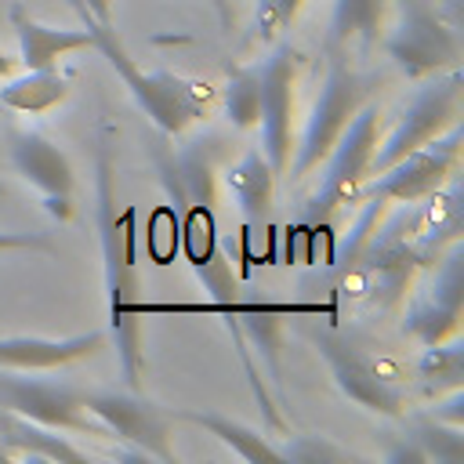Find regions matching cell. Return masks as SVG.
Returning <instances> with one entry per match:
<instances>
[{"mask_svg":"<svg viewBox=\"0 0 464 464\" xmlns=\"http://www.w3.org/2000/svg\"><path fill=\"white\" fill-rule=\"evenodd\" d=\"M65 98H69V80L58 76L54 69H25V76H7V83L0 87V105L25 116H44Z\"/></svg>","mask_w":464,"mask_h":464,"instance_id":"cell-20","label":"cell"},{"mask_svg":"<svg viewBox=\"0 0 464 464\" xmlns=\"http://www.w3.org/2000/svg\"><path fill=\"white\" fill-rule=\"evenodd\" d=\"M225 185L236 196L243 218H246V232L250 236H265L268 228V214H272V192H276V170L265 160L261 149H246L228 170H225Z\"/></svg>","mask_w":464,"mask_h":464,"instance_id":"cell-18","label":"cell"},{"mask_svg":"<svg viewBox=\"0 0 464 464\" xmlns=\"http://www.w3.org/2000/svg\"><path fill=\"white\" fill-rule=\"evenodd\" d=\"M460 406H464V392H460V388H453V392H450V399H446L442 406H435V410H431V417H439V420H446V424H460V428H464V410H460Z\"/></svg>","mask_w":464,"mask_h":464,"instance_id":"cell-30","label":"cell"},{"mask_svg":"<svg viewBox=\"0 0 464 464\" xmlns=\"http://www.w3.org/2000/svg\"><path fill=\"white\" fill-rule=\"evenodd\" d=\"M460 123L450 127L446 134H439L435 141L406 152L402 160H395L392 167H384L381 174H370L359 188H355V203L359 199H384V203H417L424 196H431L435 188L446 185L450 174H457L460 167Z\"/></svg>","mask_w":464,"mask_h":464,"instance_id":"cell-8","label":"cell"},{"mask_svg":"<svg viewBox=\"0 0 464 464\" xmlns=\"http://www.w3.org/2000/svg\"><path fill=\"white\" fill-rule=\"evenodd\" d=\"M0 446L7 460H58V464H91V457L72 446L58 428L36 424L14 410L0 406Z\"/></svg>","mask_w":464,"mask_h":464,"instance_id":"cell-16","label":"cell"},{"mask_svg":"<svg viewBox=\"0 0 464 464\" xmlns=\"http://www.w3.org/2000/svg\"><path fill=\"white\" fill-rule=\"evenodd\" d=\"M261 76V152L276 174H286L294 156V87H297V51L279 44L265 62H257Z\"/></svg>","mask_w":464,"mask_h":464,"instance_id":"cell-11","label":"cell"},{"mask_svg":"<svg viewBox=\"0 0 464 464\" xmlns=\"http://www.w3.org/2000/svg\"><path fill=\"white\" fill-rule=\"evenodd\" d=\"M460 109H464V76H460V65H453L446 72H435V80L424 83L413 94V102L406 105V112L399 116V123L392 127V134L384 141H377L381 149H373V156H370V174H381L384 167H392L406 152H413V149L435 141L439 134H446L450 127H457L460 123Z\"/></svg>","mask_w":464,"mask_h":464,"instance_id":"cell-5","label":"cell"},{"mask_svg":"<svg viewBox=\"0 0 464 464\" xmlns=\"http://www.w3.org/2000/svg\"><path fill=\"white\" fill-rule=\"evenodd\" d=\"M283 460H297V464H337V460H352L348 450L319 439V435H294L286 446H279Z\"/></svg>","mask_w":464,"mask_h":464,"instance_id":"cell-27","label":"cell"},{"mask_svg":"<svg viewBox=\"0 0 464 464\" xmlns=\"http://www.w3.org/2000/svg\"><path fill=\"white\" fill-rule=\"evenodd\" d=\"M76 14L83 18L87 33H91V44L94 51L112 65V72L123 80V87L130 91V98L138 102V109L163 130V134H185L188 123H196L203 112H207V102H210V87L207 83H196V80H185L170 69H152L145 72L123 47V40L116 36L112 22H98L91 18V11L83 7V0H72Z\"/></svg>","mask_w":464,"mask_h":464,"instance_id":"cell-2","label":"cell"},{"mask_svg":"<svg viewBox=\"0 0 464 464\" xmlns=\"http://www.w3.org/2000/svg\"><path fill=\"white\" fill-rule=\"evenodd\" d=\"M149 257L156 265H170L178 254V207H156L149 218V236H145Z\"/></svg>","mask_w":464,"mask_h":464,"instance_id":"cell-26","label":"cell"},{"mask_svg":"<svg viewBox=\"0 0 464 464\" xmlns=\"http://www.w3.org/2000/svg\"><path fill=\"white\" fill-rule=\"evenodd\" d=\"M377 123H381V109L377 105H359V112L348 120V127L341 130V138L326 152L323 181H319L315 196L304 207V218H308L312 228H323L344 203H355V188L366 181L370 156L377 149Z\"/></svg>","mask_w":464,"mask_h":464,"instance_id":"cell-6","label":"cell"},{"mask_svg":"<svg viewBox=\"0 0 464 464\" xmlns=\"http://www.w3.org/2000/svg\"><path fill=\"white\" fill-rule=\"evenodd\" d=\"M11 29L18 36V58H22L25 69H54L58 58H65L72 51L94 47L87 29H54V25H44V22L29 18V11L22 4H11Z\"/></svg>","mask_w":464,"mask_h":464,"instance_id":"cell-17","label":"cell"},{"mask_svg":"<svg viewBox=\"0 0 464 464\" xmlns=\"http://www.w3.org/2000/svg\"><path fill=\"white\" fill-rule=\"evenodd\" d=\"M460 308H464V246L453 243L442 250L428 286L410 301L402 330L420 344H442L460 334Z\"/></svg>","mask_w":464,"mask_h":464,"instance_id":"cell-13","label":"cell"},{"mask_svg":"<svg viewBox=\"0 0 464 464\" xmlns=\"http://www.w3.org/2000/svg\"><path fill=\"white\" fill-rule=\"evenodd\" d=\"M417 377L428 392H453L464 381V344L457 337L442 341V344H424L420 359H417Z\"/></svg>","mask_w":464,"mask_h":464,"instance_id":"cell-22","label":"cell"},{"mask_svg":"<svg viewBox=\"0 0 464 464\" xmlns=\"http://www.w3.org/2000/svg\"><path fill=\"white\" fill-rule=\"evenodd\" d=\"M83 410L109 431L116 435V442L138 446L145 450L152 460L174 464V442H170V413L163 406H156L152 399H138L130 392H83Z\"/></svg>","mask_w":464,"mask_h":464,"instance_id":"cell-10","label":"cell"},{"mask_svg":"<svg viewBox=\"0 0 464 464\" xmlns=\"http://www.w3.org/2000/svg\"><path fill=\"white\" fill-rule=\"evenodd\" d=\"M7 250H40V254H54V243L40 232H0V254Z\"/></svg>","mask_w":464,"mask_h":464,"instance_id":"cell-28","label":"cell"},{"mask_svg":"<svg viewBox=\"0 0 464 464\" xmlns=\"http://www.w3.org/2000/svg\"><path fill=\"white\" fill-rule=\"evenodd\" d=\"M0 460H7V453H4V446H0Z\"/></svg>","mask_w":464,"mask_h":464,"instance_id":"cell-34","label":"cell"},{"mask_svg":"<svg viewBox=\"0 0 464 464\" xmlns=\"http://www.w3.org/2000/svg\"><path fill=\"white\" fill-rule=\"evenodd\" d=\"M105 330H87L76 337H0V366L4 370H54L76 359H91L105 348Z\"/></svg>","mask_w":464,"mask_h":464,"instance_id":"cell-15","label":"cell"},{"mask_svg":"<svg viewBox=\"0 0 464 464\" xmlns=\"http://www.w3.org/2000/svg\"><path fill=\"white\" fill-rule=\"evenodd\" d=\"M174 420H188V424H199V428H207L218 442H225L236 457H243V460H268V464H279L283 460V453H279V446H272L265 435H257L254 428H246V424H239V420H232V417H225V413H214V410H178V413H170Z\"/></svg>","mask_w":464,"mask_h":464,"instance_id":"cell-19","label":"cell"},{"mask_svg":"<svg viewBox=\"0 0 464 464\" xmlns=\"http://www.w3.org/2000/svg\"><path fill=\"white\" fill-rule=\"evenodd\" d=\"M460 33L457 22L442 18L424 0H399V22L384 36V54L410 76H435L460 65Z\"/></svg>","mask_w":464,"mask_h":464,"instance_id":"cell-7","label":"cell"},{"mask_svg":"<svg viewBox=\"0 0 464 464\" xmlns=\"http://www.w3.org/2000/svg\"><path fill=\"white\" fill-rule=\"evenodd\" d=\"M11 163L44 196V207L51 218H58V221L72 218V185H76L72 163L51 138H44L40 130H14L11 134Z\"/></svg>","mask_w":464,"mask_h":464,"instance_id":"cell-14","label":"cell"},{"mask_svg":"<svg viewBox=\"0 0 464 464\" xmlns=\"http://www.w3.org/2000/svg\"><path fill=\"white\" fill-rule=\"evenodd\" d=\"M207 4L214 7V14H218L221 29H232V25H236V14H232V4H228V0H207Z\"/></svg>","mask_w":464,"mask_h":464,"instance_id":"cell-31","label":"cell"},{"mask_svg":"<svg viewBox=\"0 0 464 464\" xmlns=\"http://www.w3.org/2000/svg\"><path fill=\"white\" fill-rule=\"evenodd\" d=\"M304 337L326 359V366H330L334 384L341 388V395H348L355 406H362L370 413L402 417V395H399V388L384 377V370L352 337H344V334H337L330 326H319V323H308L304 326Z\"/></svg>","mask_w":464,"mask_h":464,"instance_id":"cell-9","label":"cell"},{"mask_svg":"<svg viewBox=\"0 0 464 464\" xmlns=\"http://www.w3.org/2000/svg\"><path fill=\"white\" fill-rule=\"evenodd\" d=\"M417 221H420V207L417 203H395V210L377 221V228L366 236V243L359 246L355 261L348 265V272H359L366 279V290H370V301L377 308H395L413 276L424 265V257L417 254L413 246V232H417Z\"/></svg>","mask_w":464,"mask_h":464,"instance_id":"cell-3","label":"cell"},{"mask_svg":"<svg viewBox=\"0 0 464 464\" xmlns=\"http://www.w3.org/2000/svg\"><path fill=\"white\" fill-rule=\"evenodd\" d=\"M14 72V58H7L4 51H0V80H7Z\"/></svg>","mask_w":464,"mask_h":464,"instance_id":"cell-33","label":"cell"},{"mask_svg":"<svg viewBox=\"0 0 464 464\" xmlns=\"http://www.w3.org/2000/svg\"><path fill=\"white\" fill-rule=\"evenodd\" d=\"M384 460L388 464H424V450L413 442V435L406 431V435H399V442L384 453Z\"/></svg>","mask_w":464,"mask_h":464,"instance_id":"cell-29","label":"cell"},{"mask_svg":"<svg viewBox=\"0 0 464 464\" xmlns=\"http://www.w3.org/2000/svg\"><path fill=\"white\" fill-rule=\"evenodd\" d=\"M94 196H98V246L105 272V304L109 334L116 341V359L123 384L141 388L145 377V344H141V276H138V207H116V163L109 141L94 149Z\"/></svg>","mask_w":464,"mask_h":464,"instance_id":"cell-1","label":"cell"},{"mask_svg":"<svg viewBox=\"0 0 464 464\" xmlns=\"http://www.w3.org/2000/svg\"><path fill=\"white\" fill-rule=\"evenodd\" d=\"M384 22V0H334L330 18V44L348 47V40L377 44Z\"/></svg>","mask_w":464,"mask_h":464,"instance_id":"cell-21","label":"cell"},{"mask_svg":"<svg viewBox=\"0 0 464 464\" xmlns=\"http://www.w3.org/2000/svg\"><path fill=\"white\" fill-rule=\"evenodd\" d=\"M257 109H261V76L257 65H232L228 83H225V116L236 130L257 127Z\"/></svg>","mask_w":464,"mask_h":464,"instance_id":"cell-23","label":"cell"},{"mask_svg":"<svg viewBox=\"0 0 464 464\" xmlns=\"http://www.w3.org/2000/svg\"><path fill=\"white\" fill-rule=\"evenodd\" d=\"M301 7H304V0H257L250 44H272V40H279L294 25V18L301 14Z\"/></svg>","mask_w":464,"mask_h":464,"instance_id":"cell-25","label":"cell"},{"mask_svg":"<svg viewBox=\"0 0 464 464\" xmlns=\"http://www.w3.org/2000/svg\"><path fill=\"white\" fill-rule=\"evenodd\" d=\"M460 431H464L460 424H446L431 413L410 420V435L424 450V460H439V464H457L464 457V435Z\"/></svg>","mask_w":464,"mask_h":464,"instance_id":"cell-24","label":"cell"},{"mask_svg":"<svg viewBox=\"0 0 464 464\" xmlns=\"http://www.w3.org/2000/svg\"><path fill=\"white\" fill-rule=\"evenodd\" d=\"M362 98H366V83L344 62V54L334 51L330 54V65H326V76H323V87H319V98L312 102V112L304 120L301 141L294 145V156H290V167H286V178L290 181L308 178L326 160V152L334 149V141L341 138V130L348 127V120L359 112Z\"/></svg>","mask_w":464,"mask_h":464,"instance_id":"cell-4","label":"cell"},{"mask_svg":"<svg viewBox=\"0 0 464 464\" xmlns=\"http://www.w3.org/2000/svg\"><path fill=\"white\" fill-rule=\"evenodd\" d=\"M0 406L14 410L36 424L58 428V431H76V435H109L87 410H83V392L54 381H36L22 377L18 370L0 366Z\"/></svg>","mask_w":464,"mask_h":464,"instance_id":"cell-12","label":"cell"},{"mask_svg":"<svg viewBox=\"0 0 464 464\" xmlns=\"http://www.w3.org/2000/svg\"><path fill=\"white\" fill-rule=\"evenodd\" d=\"M83 7L91 11V18H98V22H112V0H83Z\"/></svg>","mask_w":464,"mask_h":464,"instance_id":"cell-32","label":"cell"}]
</instances>
